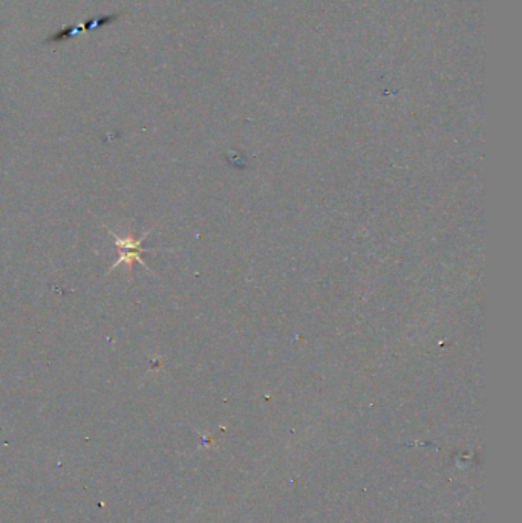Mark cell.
I'll return each instance as SVG.
<instances>
[{"instance_id": "1", "label": "cell", "mask_w": 522, "mask_h": 523, "mask_svg": "<svg viewBox=\"0 0 522 523\" xmlns=\"http://www.w3.org/2000/svg\"><path fill=\"white\" fill-rule=\"evenodd\" d=\"M107 232L114 237V242H115V245H117L118 253H120L118 260L111 266V270L107 271V274L123 264L127 266V273L130 274L134 270L135 262H138V264H141L144 268H147V270H149V266L144 264L143 259H141V253L144 251L141 244H143L144 239L149 236V232H146V235H144L143 237H135L132 231H129L127 235L123 236V237L117 236L112 230H109V228H107Z\"/></svg>"}]
</instances>
